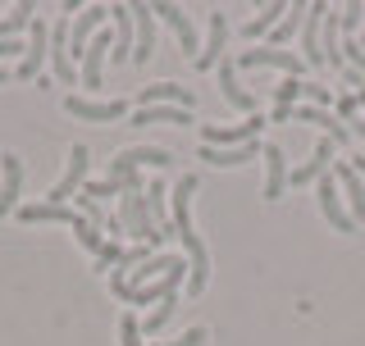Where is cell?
<instances>
[{"mask_svg": "<svg viewBox=\"0 0 365 346\" xmlns=\"http://www.w3.org/2000/svg\"><path fill=\"white\" fill-rule=\"evenodd\" d=\"M265 132V114H247L242 123H205L201 128V146H215V151H233V146H251Z\"/></svg>", "mask_w": 365, "mask_h": 346, "instance_id": "6da1fadb", "label": "cell"}, {"mask_svg": "<svg viewBox=\"0 0 365 346\" xmlns=\"http://www.w3.org/2000/svg\"><path fill=\"white\" fill-rule=\"evenodd\" d=\"M114 219H119V224L137 237V246H160V241H165V237L155 233V219H151V210H146V196L142 192H123L119 196V214H114Z\"/></svg>", "mask_w": 365, "mask_h": 346, "instance_id": "7a4b0ae2", "label": "cell"}, {"mask_svg": "<svg viewBox=\"0 0 365 346\" xmlns=\"http://www.w3.org/2000/svg\"><path fill=\"white\" fill-rule=\"evenodd\" d=\"M87 164H91V151L83 142H73V146H68V164L60 173V182L46 192V201H51V205H68V201H73V196L83 192V182H87Z\"/></svg>", "mask_w": 365, "mask_h": 346, "instance_id": "3957f363", "label": "cell"}, {"mask_svg": "<svg viewBox=\"0 0 365 346\" xmlns=\"http://www.w3.org/2000/svg\"><path fill=\"white\" fill-rule=\"evenodd\" d=\"M315 201H319V214H324V224L334 228V233H356L347 205H342V192H338V178H334V173H324V178L315 182Z\"/></svg>", "mask_w": 365, "mask_h": 346, "instance_id": "277c9868", "label": "cell"}, {"mask_svg": "<svg viewBox=\"0 0 365 346\" xmlns=\"http://www.w3.org/2000/svg\"><path fill=\"white\" fill-rule=\"evenodd\" d=\"M237 68H279L283 78H302L306 73V60L292 51H274V46H256V51H242L237 55Z\"/></svg>", "mask_w": 365, "mask_h": 346, "instance_id": "5b68a950", "label": "cell"}, {"mask_svg": "<svg viewBox=\"0 0 365 346\" xmlns=\"http://www.w3.org/2000/svg\"><path fill=\"white\" fill-rule=\"evenodd\" d=\"M106 23H110V5H83V14L68 23V55H73V64L83 60V51L91 46V37H96Z\"/></svg>", "mask_w": 365, "mask_h": 346, "instance_id": "8992f818", "label": "cell"}, {"mask_svg": "<svg viewBox=\"0 0 365 346\" xmlns=\"http://www.w3.org/2000/svg\"><path fill=\"white\" fill-rule=\"evenodd\" d=\"M46 19L37 14L32 19V28H28V51H23V60L14 68V78H23V83H37V78L46 73Z\"/></svg>", "mask_w": 365, "mask_h": 346, "instance_id": "52a82bcc", "label": "cell"}, {"mask_svg": "<svg viewBox=\"0 0 365 346\" xmlns=\"http://www.w3.org/2000/svg\"><path fill=\"white\" fill-rule=\"evenodd\" d=\"M146 105H174V110H197V91L192 87H182V83H151V87H142L137 91V110H146Z\"/></svg>", "mask_w": 365, "mask_h": 346, "instance_id": "ba28073f", "label": "cell"}, {"mask_svg": "<svg viewBox=\"0 0 365 346\" xmlns=\"http://www.w3.org/2000/svg\"><path fill=\"white\" fill-rule=\"evenodd\" d=\"M64 110L73 114V119H83V123H114V119H123L128 114V100H87V96H64Z\"/></svg>", "mask_w": 365, "mask_h": 346, "instance_id": "9c48e42d", "label": "cell"}, {"mask_svg": "<svg viewBox=\"0 0 365 346\" xmlns=\"http://www.w3.org/2000/svg\"><path fill=\"white\" fill-rule=\"evenodd\" d=\"M329 173L338 178V192H342V205H347L351 224H361V219H365V182H361V173L351 169V159H334Z\"/></svg>", "mask_w": 365, "mask_h": 346, "instance_id": "30bf717a", "label": "cell"}, {"mask_svg": "<svg viewBox=\"0 0 365 346\" xmlns=\"http://www.w3.org/2000/svg\"><path fill=\"white\" fill-rule=\"evenodd\" d=\"M151 9L169 23V28H174L182 55H187V60H197V55H201V41H197V23H192L187 9H182V5H169V0H160V5H151Z\"/></svg>", "mask_w": 365, "mask_h": 346, "instance_id": "8fae6325", "label": "cell"}, {"mask_svg": "<svg viewBox=\"0 0 365 346\" xmlns=\"http://www.w3.org/2000/svg\"><path fill=\"white\" fill-rule=\"evenodd\" d=\"M51 78L64 83V87L78 83V64H73V55H68V19H60L51 28Z\"/></svg>", "mask_w": 365, "mask_h": 346, "instance_id": "7c38bea8", "label": "cell"}, {"mask_svg": "<svg viewBox=\"0 0 365 346\" xmlns=\"http://www.w3.org/2000/svg\"><path fill=\"white\" fill-rule=\"evenodd\" d=\"M19 196H23V159L14 151H5L0 155V219L19 210Z\"/></svg>", "mask_w": 365, "mask_h": 346, "instance_id": "4fadbf2b", "label": "cell"}, {"mask_svg": "<svg viewBox=\"0 0 365 346\" xmlns=\"http://www.w3.org/2000/svg\"><path fill=\"white\" fill-rule=\"evenodd\" d=\"M260 155H265V201H279L283 192H288V178H292V169H288V155H283V146L279 142H265L260 146Z\"/></svg>", "mask_w": 365, "mask_h": 346, "instance_id": "5bb4252c", "label": "cell"}, {"mask_svg": "<svg viewBox=\"0 0 365 346\" xmlns=\"http://www.w3.org/2000/svg\"><path fill=\"white\" fill-rule=\"evenodd\" d=\"M110 51H114V32L101 28L96 37H91V46L83 51V87H101V78H106V60H110Z\"/></svg>", "mask_w": 365, "mask_h": 346, "instance_id": "9a60e30c", "label": "cell"}, {"mask_svg": "<svg viewBox=\"0 0 365 346\" xmlns=\"http://www.w3.org/2000/svg\"><path fill=\"white\" fill-rule=\"evenodd\" d=\"M215 68H220V96H224L233 110H242V114H256V105H260V100H256V96H251V91L242 87V78H237V60H220Z\"/></svg>", "mask_w": 365, "mask_h": 346, "instance_id": "2e32d148", "label": "cell"}, {"mask_svg": "<svg viewBox=\"0 0 365 346\" xmlns=\"http://www.w3.org/2000/svg\"><path fill=\"white\" fill-rule=\"evenodd\" d=\"M334 151H338V146L329 142V137H319V142H315V151H311V159L292 169L288 187H306V182H319V178H324L329 169H334Z\"/></svg>", "mask_w": 365, "mask_h": 346, "instance_id": "e0dca14e", "label": "cell"}, {"mask_svg": "<svg viewBox=\"0 0 365 346\" xmlns=\"http://www.w3.org/2000/svg\"><path fill=\"white\" fill-rule=\"evenodd\" d=\"M174 155L165 146H133V151H119L110 159V173H123V169H169Z\"/></svg>", "mask_w": 365, "mask_h": 346, "instance_id": "ac0fdd59", "label": "cell"}, {"mask_svg": "<svg viewBox=\"0 0 365 346\" xmlns=\"http://www.w3.org/2000/svg\"><path fill=\"white\" fill-rule=\"evenodd\" d=\"M224 46H228V14L224 9H210V32H205V46L197 55V68H215L224 60Z\"/></svg>", "mask_w": 365, "mask_h": 346, "instance_id": "d6986e66", "label": "cell"}, {"mask_svg": "<svg viewBox=\"0 0 365 346\" xmlns=\"http://www.w3.org/2000/svg\"><path fill=\"white\" fill-rule=\"evenodd\" d=\"M133 28H137L133 64H146V60L155 55V9H151V5H133Z\"/></svg>", "mask_w": 365, "mask_h": 346, "instance_id": "ffe728a7", "label": "cell"}, {"mask_svg": "<svg viewBox=\"0 0 365 346\" xmlns=\"http://www.w3.org/2000/svg\"><path fill=\"white\" fill-rule=\"evenodd\" d=\"M110 23H114V51L110 60H133V41H137V28H133V5H110Z\"/></svg>", "mask_w": 365, "mask_h": 346, "instance_id": "44dd1931", "label": "cell"}, {"mask_svg": "<svg viewBox=\"0 0 365 346\" xmlns=\"http://www.w3.org/2000/svg\"><path fill=\"white\" fill-rule=\"evenodd\" d=\"M342 23H338V9L334 5H329L324 9V28H319V55H324V64L329 68H338V73H342V68H347V60H342Z\"/></svg>", "mask_w": 365, "mask_h": 346, "instance_id": "7402d4cb", "label": "cell"}, {"mask_svg": "<svg viewBox=\"0 0 365 346\" xmlns=\"http://www.w3.org/2000/svg\"><path fill=\"white\" fill-rule=\"evenodd\" d=\"M324 9L329 5H306V23H302V60L306 64H324V55H319V28H324Z\"/></svg>", "mask_w": 365, "mask_h": 346, "instance_id": "603a6c76", "label": "cell"}, {"mask_svg": "<svg viewBox=\"0 0 365 346\" xmlns=\"http://www.w3.org/2000/svg\"><path fill=\"white\" fill-rule=\"evenodd\" d=\"M23 224H78V210L73 205H51V201H37V205H19L14 210Z\"/></svg>", "mask_w": 365, "mask_h": 346, "instance_id": "cb8c5ba5", "label": "cell"}, {"mask_svg": "<svg viewBox=\"0 0 365 346\" xmlns=\"http://www.w3.org/2000/svg\"><path fill=\"white\" fill-rule=\"evenodd\" d=\"M174 269H187V264H182L178 256H151L146 264H137V269H133L123 283H128V287H146V283H160V278H169Z\"/></svg>", "mask_w": 365, "mask_h": 346, "instance_id": "d4e9b609", "label": "cell"}, {"mask_svg": "<svg viewBox=\"0 0 365 346\" xmlns=\"http://www.w3.org/2000/svg\"><path fill=\"white\" fill-rule=\"evenodd\" d=\"M260 155V142H251V146H233V151H215V146H201L197 159H205V164H220V169H237V164H247V159H256Z\"/></svg>", "mask_w": 365, "mask_h": 346, "instance_id": "484cf974", "label": "cell"}, {"mask_svg": "<svg viewBox=\"0 0 365 346\" xmlns=\"http://www.w3.org/2000/svg\"><path fill=\"white\" fill-rule=\"evenodd\" d=\"M151 123H192V114H187V110H174V105L133 110V128H151Z\"/></svg>", "mask_w": 365, "mask_h": 346, "instance_id": "4316f807", "label": "cell"}, {"mask_svg": "<svg viewBox=\"0 0 365 346\" xmlns=\"http://www.w3.org/2000/svg\"><path fill=\"white\" fill-rule=\"evenodd\" d=\"M283 14H288V5H283V0H269V5H265V9H260V14H256V19H251L247 28H242V37H251V41H256V37H265V32L279 28V19H283Z\"/></svg>", "mask_w": 365, "mask_h": 346, "instance_id": "83f0119b", "label": "cell"}, {"mask_svg": "<svg viewBox=\"0 0 365 346\" xmlns=\"http://www.w3.org/2000/svg\"><path fill=\"white\" fill-rule=\"evenodd\" d=\"M32 19H37V9H32V5H14L9 14H0V41H14V32L32 28Z\"/></svg>", "mask_w": 365, "mask_h": 346, "instance_id": "f1b7e54d", "label": "cell"}, {"mask_svg": "<svg viewBox=\"0 0 365 346\" xmlns=\"http://www.w3.org/2000/svg\"><path fill=\"white\" fill-rule=\"evenodd\" d=\"M302 23H306V5H288V14L279 19V28L269 32V46H274V51H283V41H288L292 32L302 28Z\"/></svg>", "mask_w": 365, "mask_h": 346, "instance_id": "f546056e", "label": "cell"}, {"mask_svg": "<svg viewBox=\"0 0 365 346\" xmlns=\"http://www.w3.org/2000/svg\"><path fill=\"white\" fill-rule=\"evenodd\" d=\"M174 310H178V292H174V296H165V301H160V305L151 310V315L142 319V337H155V332L165 328L169 319H174Z\"/></svg>", "mask_w": 365, "mask_h": 346, "instance_id": "4dcf8cb0", "label": "cell"}, {"mask_svg": "<svg viewBox=\"0 0 365 346\" xmlns=\"http://www.w3.org/2000/svg\"><path fill=\"white\" fill-rule=\"evenodd\" d=\"M101 233H106V228L87 224V219H78V224H73V241L83 251H91V256H101V246H106V237H101Z\"/></svg>", "mask_w": 365, "mask_h": 346, "instance_id": "1f68e13d", "label": "cell"}, {"mask_svg": "<svg viewBox=\"0 0 365 346\" xmlns=\"http://www.w3.org/2000/svg\"><path fill=\"white\" fill-rule=\"evenodd\" d=\"M302 83L306 78H283V83L269 91V100L274 105H302Z\"/></svg>", "mask_w": 365, "mask_h": 346, "instance_id": "d6a6232c", "label": "cell"}, {"mask_svg": "<svg viewBox=\"0 0 365 346\" xmlns=\"http://www.w3.org/2000/svg\"><path fill=\"white\" fill-rule=\"evenodd\" d=\"M119 346H151V342L142 337V319H137V315H123L119 319Z\"/></svg>", "mask_w": 365, "mask_h": 346, "instance_id": "836d02e7", "label": "cell"}, {"mask_svg": "<svg viewBox=\"0 0 365 346\" xmlns=\"http://www.w3.org/2000/svg\"><path fill=\"white\" fill-rule=\"evenodd\" d=\"M302 100H306V105H315V110H329L338 96L329 87H319V83H302Z\"/></svg>", "mask_w": 365, "mask_h": 346, "instance_id": "e575fe53", "label": "cell"}, {"mask_svg": "<svg viewBox=\"0 0 365 346\" xmlns=\"http://www.w3.org/2000/svg\"><path fill=\"white\" fill-rule=\"evenodd\" d=\"M334 105H338V119L347 123V128L361 119V100H356V91H338V100H334Z\"/></svg>", "mask_w": 365, "mask_h": 346, "instance_id": "d590c367", "label": "cell"}, {"mask_svg": "<svg viewBox=\"0 0 365 346\" xmlns=\"http://www.w3.org/2000/svg\"><path fill=\"white\" fill-rule=\"evenodd\" d=\"M338 23H342V32H347V41L356 37V28L365 23V5H342L338 9Z\"/></svg>", "mask_w": 365, "mask_h": 346, "instance_id": "8d00e7d4", "label": "cell"}, {"mask_svg": "<svg viewBox=\"0 0 365 346\" xmlns=\"http://www.w3.org/2000/svg\"><path fill=\"white\" fill-rule=\"evenodd\" d=\"M123 187L114 178H106V182H83V196H91V201H106V196H119Z\"/></svg>", "mask_w": 365, "mask_h": 346, "instance_id": "74e56055", "label": "cell"}, {"mask_svg": "<svg viewBox=\"0 0 365 346\" xmlns=\"http://www.w3.org/2000/svg\"><path fill=\"white\" fill-rule=\"evenodd\" d=\"M205 337H210L205 328H187V332H178L174 342H151V346H205Z\"/></svg>", "mask_w": 365, "mask_h": 346, "instance_id": "f35d334b", "label": "cell"}, {"mask_svg": "<svg viewBox=\"0 0 365 346\" xmlns=\"http://www.w3.org/2000/svg\"><path fill=\"white\" fill-rule=\"evenodd\" d=\"M342 60H347L351 68H356V73L365 78V51H361V41L351 37V41H342Z\"/></svg>", "mask_w": 365, "mask_h": 346, "instance_id": "ab89813d", "label": "cell"}, {"mask_svg": "<svg viewBox=\"0 0 365 346\" xmlns=\"http://www.w3.org/2000/svg\"><path fill=\"white\" fill-rule=\"evenodd\" d=\"M119 256H123V241H106V246H101V256H96V264L114 273V264H119Z\"/></svg>", "mask_w": 365, "mask_h": 346, "instance_id": "60d3db41", "label": "cell"}, {"mask_svg": "<svg viewBox=\"0 0 365 346\" xmlns=\"http://www.w3.org/2000/svg\"><path fill=\"white\" fill-rule=\"evenodd\" d=\"M19 51H28V46H23V41H0V64H5V60H14ZM19 60H23V55H19Z\"/></svg>", "mask_w": 365, "mask_h": 346, "instance_id": "b9f144b4", "label": "cell"}, {"mask_svg": "<svg viewBox=\"0 0 365 346\" xmlns=\"http://www.w3.org/2000/svg\"><path fill=\"white\" fill-rule=\"evenodd\" d=\"M342 83H347V87H356V91H361V87H365V78H361V73H356V68H351V64H347V68H342Z\"/></svg>", "mask_w": 365, "mask_h": 346, "instance_id": "7bdbcfd3", "label": "cell"}, {"mask_svg": "<svg viewBox=\"0 0 365 346\" xmlns=\"http://www.w3.org/2000/svg\"><path fill=\"white\" fill-rule=\"evenodd\" d=\"M351 169L361 173V182H365V155H351Z\"/></svg>", "mask_w": 365, "mask_h": 346, "instance_id": "ee69618b", "label": "cell"}, {"mask_svg": "<svg viewBox=\"0 0 365 346\" xmlns=\"http://www.w3.org/2000/svg\"><path fill=\"white\" fill-rule=\"evenodd\" d=\"M351 137H365V114H361L356 123H351Z\"/></svg>", "mask_w": 365, "mask_h": 346, "instance_id": "f6af8a7d", "label": "cell"}, {"mask_svg": "<svg viewBox=\"0 0 365 346\" xmlns=\"http://www.w3.org/2000/svg\"><path fill=\"white\" fill-rule=\"evenodd\" d=\"M356 41H361V51H365V32H361V37H356Z\"/></svg>", "mask_w": 365, "mask_h": 346, "instance_id": "bcb514c9", "label": "cell"}]
</instances>
